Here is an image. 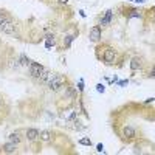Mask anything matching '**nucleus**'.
<instances>
[{
    "mask_svg": "<svg viewBox=\"0 0 155 155\" xmlns=\"http://www.w3.org/2000/svg\"><path fill=\"white\" fill-rule=\"evenodd\" d=\"M98 48H101L102 50V54H99L98 56V59L99 61H102L106 64V65H113V64L116 62V50L113 48V47H110V45H107V44H104V45H99Z\"/></svg>",
    "mask_w": 155,
    "mask_h": 155,
    "instance_id": "nucleus-1",
    "label": "nucleus"
},
{
    "mask_svg": "<svg viewBox=\"0 0 155 155\" xmlns=\"http://www.w3.org/2000/svg\"><path fill=\"white\" fill-rule=\"evenodd\" d=\"M48 88L51 90V92H59L61 88H64L67 85V78L65 76H62V74H58L54 73L53 76H51V79L48 81Z\"/></svg>",
    "mask_w": 155,
    "mask_h": 155,
    "instance_id": "nucleus-2",
    "label": "nucleus"
},
{
    "mask_svg": "<svg viewBox=\"0 0 155 155\" xmlns=\"http://www.w3.org/2000/svg\"><path fill=\"white\" fill-rule=\"evenodd\" d=\"M0 33L3 34H9V36H16V23L11 17H5V20L0 25Z\"/></svg>",
    "mask_w": 155,
    "mask_h": 155,
    "instance_id": "nucleus-3",
    "label": "nucleus"
},
{
    "mask_svg": "<svg viewBox=\"0 0 155 155\" xmlns=\"http://www.w3.org/2000/svg\"><path fill=\"white\" fill-rule=\"evenodd\" d=\"M45 70L47 68L44 65H41L39 62H31L30 64V74H31V78H34V79H37V81L44 76Z\"/></svg>",
    "mask_w": 155,
    "mask_h": 155,
    "instance_id": "nucleus-4",
    "label": "nucleus"
},
{
    "mask_svg": "<svg viewBox=\"0 0 155 155\" xmlns=\"http://www.w3.org/2000/svg\"><path fill=\"white\" fill-rule=\"evenodd\" d=\"M101 37H102V30L99 25H95V27L90 30L88 33V39H90V42H93V44H98L101 41Z\"/></svg>",
    "mask_w": 155,
    "mask_h": 155,
    "instance_id": "nucleus-5",
    "label": "nucleus"
},
{
    "mask_svg": "<svg viewBox=\"0 0 155 155\" xmlns=\"http://www.w3.org/2000/svg\"><path fill=\"white\" fill-rule=\"evenodd\" d=\"M112 19H113V9H107L104 14L99 17V27H109L112 23Z\"/></svg>",
    "mask_w": 155,
    "mask_h": 155,
    "instance_id": "nucleus-6",
    "label": "nucleus"
},
{
    "mask_svg": "<svg viewBox=\"0 0 155 155\" xmlns=\"http://www.w3.org/2000/svg\"><path fill=\"white\" fill-rule=\"evenodd\" d=\"M39 135H41V132H39L37 129H34V127H30V129L25 130V138H27L30 143H36L37 140H41Z\"/></svg>",
    "mask_w": 155,
    "mask_h": 155,
    "instance_id": "nucleus-7",
    "label": "nucleus"
},
{
    "mask_svg": "<svg viewBox=\"0 0 155 155\" xmlns=\"http://www.w3.org/2000/svg\"><path fill=\"white\" fill-rule=\"evenodd\" d=\"M121 135H123L124 140H134L137 137V130L132 126H124L123 130H121Z\"/></svg>",
    "mask_w": 155,
    "mask_h": 155,
    "instance_id": "nucleus-8",
    "label": "nucleus"
},
{
    "mask_svg": "<svg viewBox=\"0 0 155 155\" xmlns=\"http://www.w3.org/2000/svg\"><path fill=\"white\" fill-rule=\"evenodd\" d=\"M8 141H11V143H14V144H20L22 143V132L20 130H16V132H11L9 137H8Z\"/></svg>",
    "mask_w": 155,
    "mask_h": 155,
    "instance_id": "nucleus-9",
    "label": "nucleus"
},
{
    "mask_svg": "<svg viewBox=\"0 0 155 155\" xmlns=\"http://www.w3.org/2000/svg\"><path fill=\"white\" fill-rule=\"evenodd\" d=\"M143 12H144V11L137 9V8H132V9H129V12H126V17H127V19H134V17H140V19H143V17H144Z\"/></svg>",
    "mask_w": 155,
    "mask_h": 155,
    "instance_id": "nucleus-10",
    "label": "nucleus"
},
{
    "mask_svg": "<svg viewBox=\"0 0 155 155\" xmlns=\"http://www.w3.org/2000/svg\"><path fill=\"white\" fill-rule=\"evenodd\" d=\"M2 149H3V152H6V153H14V152H17V144H14V143H11V141H8L6 144L2 146Z\"/></svg>",
    "mask_w": 155,
    "mask_h": 155,
    "instance_id": "nucleus-11",
    "label": "nucleus"
},
{
    "mask_svg": "<svg viewBox=\"0 0 155 155\" xmlns=\"http://www.w3.org/2000/svg\"><path fill=\"white\" fill-rule=\"evenodd\" d=\"M141 67H143V61H141V58H134L132 62H130L132 71H137V70H140Z\"/></svg>",
    "mask_w": 155,
    "mask_h": 155,
    "instance_id": "nucleus-12",
    "label": "nucleus"
},
{
    "mask_svg": "<svg viewBox=\"0 0 155 155\" xmlns=\"http://www.w3.org/2000/svg\"><path fill=\"white\" fill-rule=\"evenodd\" d=\"M39 138H41V141H44V143H50L51 141V132L50 130H42L41 135H39Z\"/></svg>",
    "mask_w": 155,
    "mask_h": 155,
    "instance_id": "nucleus-13",
    "label": "nucleus"
},
{
    "mask_svg": "<svg viewBox=\"0 0 155 155\" xmlns=\"http://www.w3.org/2000/svg\"><path fill=\"white\" fill-rule=\"evenodd\" d=\"M73 39H74V36H73V34H70V36H67L65 39H64V45H65V48H68V47L71 45Z\"/></svg>",
    "mask_w": 155,
    "mask_h": 155,
    "instance_id": "nucleus-14",
    "label": "nucleus"
},
{
    "mask_svg": "<svg viewBox=\"0 0 155 155\" xmlns=\"http://www.w3.org/2000/svg\"><path fill=\"white\" fill-rule=\"evenodd\" d=\"M19 61H20V64H22V65H30V64H31V61H30L27 56H25V54H20Z\"/></svg>",
    "mask_w": 155,
    "mask_h": 155,
    "instance_id": "nucleus-15",
    "label": "nucleus"
},
{
    "mask_svg": "<svg viewBox=\"0 0 155 155\" xmlns=\"http://www.w3.org/2000/svg\"><path fill=\"white\" fill-rule=\"evenodd\" d=\"M147 14L150 16V22H153V23H155V6H153V8H150V9L147 11Z\"/></svg>",
    "mask_w": 155,
    "mask_h": 155,
    "instance_id": "nucleus-16",
    "label": "nucleus"
},
{
    "mask_svg": "<svg viewBox=\"0 0 155 155\" xmlns=\"http://www.w3.org/2000/svg\"><path fill=\"white\" fill-rule=\"evenodd\" d=\"M81 144H84V146H92V141H90L88 138H82L81 141H79Z\"/></svg>",
    "mask_w": 155,
    "mask_h": 155,
    "instance_id": "nucleus-17",
    "label": "nucleus"
},
{
    "mask_svg": "<svg viewBox=\"0 0 155 155\" xmlns=\"http://www.w3.org/2000/svg\"><path fill=\"white\" fill-rule=\"evenodd\" d=\"M56 3H58V5H62V6H65V5H68V0H56Z\"/></svg>",
    "mask_w": 155,
    "mask_h": 155,
    "instance_id": "nucleus-18",
    "label": "nucleus"
},
{
    "mask_svg": "<svg viewBox=\"0 0 155 155\" xmlns=\"http://www.w3.org/2000/svg\"><path fill=\"white\" fill-rule=\"evenodd\" d=\"M5 17H6V16H5V14H0V25H2V22H3V20H5Z\"/></svg>",
    "mask_w": 155,
    "mask_h": 155,
    "instance_id": "nucleus-19",
    "label": "nucleus"
},
{
    "mask_svg": "<svg viewBox=\"0 0 155 155\" xmlns=\"http://www.w3.org/2000/svg\"><path fill=\"white\" fill-rule=\"evenodd\" d=\"M98 92H104V87H102V85H101V84H99V85H98Z\"/></svg>",
    "mask_w": 155,
    "mask_h": 155,
    "instance_id": "nucleus-20",
    "label": "nucleus"
},
{
    "mask_svg": "<svg viewBox=\"0 0 155 155\" xmlns=\"http://www.w3.org/2000/svg\"><path fill=\"white\" fill-rule=\"evenodd\" d=\"M0 101H2V98H0Z\"/></svg>",
    "mask_w": 155,
    "mask_h": 155,
    "instance_id": "nucleus-21",
    "label": "nucleus"
}]
</instances>
